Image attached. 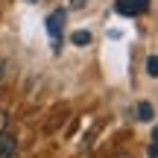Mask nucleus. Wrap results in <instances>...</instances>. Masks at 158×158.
I'll return each mask as SVG.
<instances>
[{
	"label": "nucleus",
	"instance_id": "obj_10",
	"mask_svg": "<svg viewBox=\"0 0 158 158\" xmlns=\"http://www.w3.org/2000/svg\"><path fill=\"white\" fill-rule=\"evenodd\" d=\"M29 3H38V0H29Z\"/></svg>",
	"mask_w": 158,
	"mask_h": 158
},
{
	"label": "nucleus",
	"instance_id": "obj_9",
	"mask_svg": "<svg viewBox=\"0 0 158 158\" xmlns=\"http://www.w3.org/2000/svg\"><path fill=\"white\" fill-rule=\"evenodd\" d=\"M114 158H132V155H126V152H123V155H114Z\"/></svg>",
	"mask_w": 158,
	"mask_h": 158
},
{
	"label": "nucleus",
	"instance_id": "obj_4",
	"mask_svg": "<svg viewBox=\"0 0 158 158\" xmlns=\"http://www.w3.org/2000/svg\"><path fill=\"white\" fill-rule=\"evenodd\" d=\"M70 41H73L76 47H85V44H91V32L79 29V32H73V35H70Z\"/></svg>",
	"mask_w": 158,
	"mask_h": 158
},
{
	"label": "nucleus",
	"instance_id": "obj_2",
	"mask_svg": "<svg viewBox=\"0 0 158 158\" xmlns=\"http://www.w3.org/2000/svg\"><path fill=\"white\" fill-rule=\"evenodd\" d=\"M62 27H64V12H62V9H56L50 18H47V32H50L53 47H56V50H59V38H62Z\"/></svg>",
	"mask_w": 158,
	"mask_h": 158
},
{
	"label": "nucleus",
	"instance_id": "obj_1",
	"mask_svg": "<svg viewBox=\"0 0 158 158\" xmlns=\"http://www.w3.org/2000/svg\"><path fill=\"white\" fill-rule=\"evenodd\" d=\"M114 9H117V15H143V12L149 9V0H117L114 3Z\"/></svg>",
	"mask_w": 158,
	"mask_h": 158
},
{
	"label": "nucleus",
	"instance_id": "obj_8",
	"mask_svg": "<svg viewBox=\"0 0 158 158\" xmlns=\"http://www.w3.org/2000/svg\"><path fill=\"white\" fill-rule=\"evenodd\" d=\"M6 126H9V114H6V111H0V138L6 135Z\"/></svg>",
	"mask_w": 158,
	"mask_h": 158
},
{
	"label": "nucleus",
	"instance_id": "obj_7",
	"mask_svg": "<svg viewBox=\"0 0 158 158\" xmlns=\"http://www.w3.org/2000/svg\"><path fill=\"white\" fill-rule=\"evenodd\" d=\"M149 158H158V126L152 129V141H149Z\"/></svg>",
	"mask_w": 158,
	"mask_h": 158
},
{
	"label": "nucleus",
	"instance_id": "obj_3",
	"mask_svg": "<svg viewBox=\"0 0 158 158\" xmlns=\"http://www.w3.org/2000/svg\"><path fill=\"white\" fill-rule=\"evenodd\" d=\"M15 152H18V141L12 132H6L0 138V158H15Z\"/></svg>",
	"mask_w": 158,
	"mask_h": 158
},
{
	"label": "nucleus",
	"instance_id": "obj_5",
	"mask_svg": "<svg viewBox=\"0 0 158 158\" xmlns=\"http://www.w3.org/2000/svg\"><path fill=\"white\" fill-rule=\"evenodd\" d=\"M138 120H152V106L149 102H141L138 106Z\"/></svg>",
	"mask_w": 158,
	"mask_h": 158
},
{
	"label": "nucleus",
	"instance_id": "obj_6",
	"mask_svg": "<svg viewBox=\"0 0 158 158\" xmlns=\"http://www.w3.org/2000/svg\"><path fill=\"white\" fill-rule=\"evenodd\" d=\"M147 73L158 79V56H149V59H147Z\"/></svg>",
	"mask_w": 158,
	"mask_h": 158
}]
</instances>
